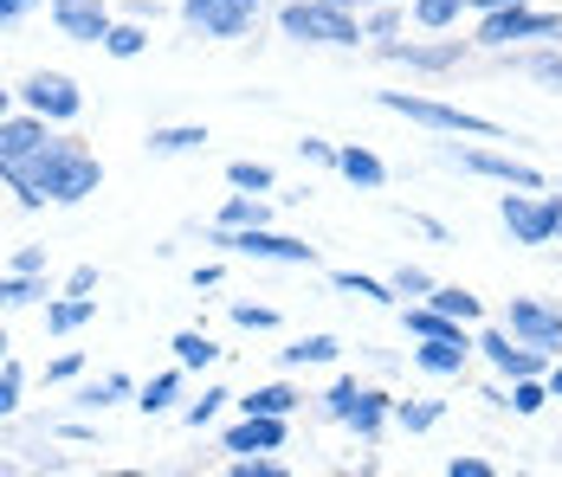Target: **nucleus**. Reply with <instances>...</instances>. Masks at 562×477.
Listing matches in <instances>:
<instances>
[{
	"label": "nucleus",
	"instance_id": "2eb2a0df",
	"mask_svg": "<svg viewBox=\"0 0 562 477\" xmlns=\"http://www.w3.org/2000/svg\"><path fill=\"white\" fill-rule=\"evenodd\" d=\"M214 445L226 458L233 452H284L291 445V420H279V413H239V420L214 425Z\"/></svg>",
	"mask_w": 562,
	"mask_h": 477
},
{
	"label": "nucleus",
	"instance_id": "a19ab883",
	"mask_svg": "<svg viewBox=\"0 0 562 477\" xmlns=\"http://www.w3.org/2000/svg\"><path fill=\"white\" fill-rule=\"evenodd\" d=\"M226 477H291V465H284L279 452H233Z\"/></svg>",
	"mask_w": 562,
	"mask_h": 477
},
{
	"label": "nucleus",
	"instance_id": "603ef678",
	"mask_svg": "<svg viewBox=\"0 0 562 477\" xmlns=\"http://www.w3.org/2000/svg\"><path fill=\"white\" fill-rule=\"evenodd\" d=\"M401 219H407L414 232H427V239H440V246H447V239H452V232H447V226H440V219H434V213H407V207H401Z\"/></svg>",
	"mask_w": 562,
	"mask_h": 477
},
{
	"label": "nucleus",
	"instance_id": "2f4dec72",
	"mask_svg": "<svg viewBox=\"0 0 562 477\" xmlns=\"http://www.w3.org/2000/svg\"><path fill=\"white\" fill-rule=\"evenodd\" d=\"M226 188H239V194H272V201H279V168H272V161H252V156H233L226 161Z\"/></svg>",
	"mask_w": 562,
	"mask_h": 477
},
{
	"label": "nucleus",
	"instance_id": "20e7f679",
	"mask_svg": "<svg viewBox=\"0 0 562 477\" xmlns=\"http://www.w3.org/2000/svg\"><path fill=\"white\" fill-rule=\"evenodd\" d=\"M207 252L221 259H252V265H291V271H317V246H304L297 232H279V226H207L201 232Z\"/></svg>",
	"mask_w": 562,
	"mask_h": 477
},
{
	"label": "nucleus",
	"instance_id": "473e14b6",
	"mask_svg": "<svg viewBox=\"0 0 562 477\" xmlns=\"http://www.w3.org/2000/svg\"><path fill=\"white\" fill-rule=\"evenodd\" d=\"M543 407H550V381H543V374L505 381V413H510V420H537Z\"/></svg>",
	"mask_w": 562,
	"mask_h": 477
},
{
	"label": "nucleus",
	"instance_id": "79ce46f5",
	"mask_svg": "<svg viewBox=\"0 0 562 477\" xmlns=\"http://www.w3.org/2000/svg\"><path fill=\"white\" fill-rule=\"evenodd\" d=\"M389 284H394V297L420 304V297H434V284H440V277H434L427 265H394V271H389Z\"/></svg>",
	"mask_w": 562,
	"mask_h": 477
},
{
	"label": "nucleus",
	"instance_id": "f3484780",
	"mask_svg": "<svg viewBox=\"0 0 562 477\" xmlns=\"http://www.w3.org/2000/svg\"><path fill=\"white\" fill-rule=\"evenodd\" d=\"M46 143H53V123H46V116H33V110H7V116H0V181H7L20 161H33Z\"/></svg>",
	"mask_w": 562,
	"mask_h": 477
},
{
	"label": "nucleus",
	"instance_id": "9b49d317",
	"mask_svg": "<svg viewBox=\"0 0 562 477\" xmlns=\"http://www.w3.org/2000/svg\"><path fill=\"white\" fill-rule=\"evenodd\" d=\"M498 226L510 232V246H530V252L557 246L550 201H543V194H530V188H505V194H498Z\"/></svg>",
	"mask_w": 562,
	"mask_h": 477
},
{
	"label": "nucleus",
	"instance_id": "6e6d98bb",
	"mask_svg": "<svg viewBox=\"0 0 562 477\" xmlns=\"http://www.w3.org/2000/svg\"><path fill=\"white\" fill-rule=\"evenodd\" d=\"M543 381H550V400H562V355L550 362V374H543Z\"/></svg>",
	"mask_w": 562,
	"mask_h": 477
},
{
	"label": "nucleus",
	"instance_id": "423d86ee",
	"mask_svg": "<svg viewBox=\"0 0 562 477\" xmlns=\"http://www.w3.org/2000/svg\"><path fill=\"white\" fill-rule=\"evenodd\" d=\"M266 13H272V0H175L181 33L201 39V46H239V39H252Z\"/></svg>",
	"mask_w": 562,
	"mask_h": 477
},
{
	"label": "nucleus",
	"instance_id": "0e129e2a",
	"mask_svg": "<svg viewBox=\"0 0 562 477\" xmlns=\"http://www.w3.org/2000/svg\"><path fill=\"white\" fill-rule=\"evenodd\" d=\"M557 188H562V181H557Z\"/></svg>",
	"mask_w": 562,
	"mask_h": 477
},
{
	"label": "nucleus",
	"instance_id": "f8f14e48",
	"mask_svg": "<svg viewBox=\"0 0 562 477\" xmlns=\"http://www.w3.org/2000/svg\"><path fill=\"white\" fill-rule=\"evenodd\" d=\"M472 355H479V336H414L407 368L427 374V381H465Z\"/></svg>",
	"mask_w": 562,
	"mask_h": 477
},
{
	"label": "nucleus",
	"instance_id": "9d476101",
	"mask_svg": "<svg viewBox=\"0 0 562 477\" xmlns=\"http://www.w3.org/2000/svg\"><path fill=\"white\" fill-rule=\"evenodd\" d=\"M472 336H479V362H485V368L498 374V381H524V374H550V362H557V355H543V349L517 342V336H510L505 322H479Z\"/></svg>",
	"mask_w": 562,
	"mask_h": 477
},
{
	"label": "nucleus",
	"instance_id": "09e8293b",
	"mask_svg": "<svg viewBox=\"0 0 562 477\" xmlns=\"http://www.w3.org/2000/svg\"><path fill=\"white\" fill-rule=\"evenodd\" d=\"M7 271H53V252H46V246H13Z\"/></svg>",
	"mask_w": 562,
	"mask_h": 477
},
{
	"label": "nucleus",
	"instance_id": "4c0bfd02",
	"mask_svg": "<svg viewBox=\"0 0 562 477\" xmlns=\"http://www.w3.org/2000/svg\"><path fill=\"white\" fill-rule=\"evenodd\" d=\"M226 322H233V329H246V336H272L284 317L272 310V304H246V297H233V304H226Z\"/></svg>",
	"mask_w": 562,
	"mask_h": 477
},
{
	"label": "nucleus",
	"instance_id": "37998d69",
	"mask_svg": "<svg viewBox=\"0 0 562 477\" xmlns=\"http://www.w3.org/2000/svg\"><path fill=\"white\" fill-rule=\"evenodd\" d=\"M85 368H91L85 349H58L53 362H46V381H53V387H71V381H85Z\"/></svg>",
	"mask_w": 562,
	"mask_h": 477
},
{
	"label": "nucleus",
	"instance_id": "ddd939ff",
	"mask_svg": "<svg viewBox=\"0 0 562 477\" xmlns=\"http://www.w3.org/2000/svg\"><path fill=\"white\" fill-rule=\"evenodd\" d=\"M498 322H505L517 342H530L543 355H562V304H550V297H510Z\"/></svg>",
	"mask_w": 562,
	"mask_h": 477
},
{
	"label": "nucleus",
	"instance_id": "c9c22d12",
	"mask_svg": "<svg viewBox=\"0 0 562 477\" xmlns=\"http://www.w3.org/2000/svg\"><path fill=\"white\" fill-rule=\"evenodd\" d=\"M407 33V0H394V7H369L362 13V46H389Z\"/></svg>",
	"mask_w": 562,
	"mask_h": 477
},
{
	"label": "nucleus",
	"instance_id": "c756f323",
	"mask_svg": "<svg viewBox=\"0 0 562 477\" xmlns=\"http://www.w3.org/2000/svg\"><path fill=\"white\" fill-rule=\"evenodd\" d=\"M330 291H342V297H362V304H375V310H401L394 284H389V277H369V271L337 265V271H330Z\"/></svg>",
	"mask_w": 562,
	"mask_h": 477
},
{
	"label": "nucleus",
	"instance_id": "f03ea898",
	"mask_svg": "<svg viewBox=\"0 0 562 477\" xmlns=\"http://www.w3.org/2000/svg\"><path fill=\"white\" fill-rule=\"evenodd\" d=\"M375 110H389L401 123L427 129V136H479V143H517L498 116H479L465 104H447V98H427V91H375Z\"/></svg>",
	"mask_w": 562,
	"mask_h": 477
},
{
	"label": "nucleus",
	"instance_id": "49530a36",
	"mask_svg": "<svg viewBox=\"0 0 562 477\" xmlns=\"http://www.w3.org/2000/svg\"><path fill=\"white\" fill-rule=\"evenodd\" d=\"M440 472H447V477H498V465H492V458H479V452H452Z\"/></svg>",
	"mask_w": 562,
	"mask_h": 477
},
{
	"label": "nucleus",
	"instance_id": "de8ad7c7",
	"mask_svg": "<svg viewBox=\"0 0 562 477\" xmlns=\"http://www.w3.org/2000/svg\"><path fill=\"white\" fill-rule=\"evenodd\" d=\"M98 284H104V271H98V265H71L58 291H71V297H98Z\"/></svg>",
	"mask_w": 562,
	"mask_h": 477
},
{
	"label": "nucleus",
	"instance_id": "3c124183",
	"mask_svg": "<svg viewBox=\"0 0 562 477\" xmlns=\"http://www.w3.org/2000/svg\"><path fill=\"white\" fill-rule=\"evenodd\" d=\"M46 0H0V26H20V20H33Z\"/></svg>",
	"mask_w": 562,
	"mask_h": 477
},
{
	"label": "nucleus",
	"instance_id": "680f3d73",
	"mask_svg": "<svg viewBox=\"0 0 562 477\" xmlns=\"http://www.w3.org/2000/svg\"><path fill=\"white\" fill-rule=\"evenodd\" d=\"M0 472H13V445L7 439H0Z\"/></svg>",
	"mask_w": 562,
	"mask_h": 477
},
{
	"label": "nucleus",
	"instance_id": "58836bf2",
	"mask_svg": "<svg viewBox=\"0 0 562 477\" xmlns=\"http://www.w3.org/2000/svg\"><path fill=\"white\" fill-rule=\"evenodd\" d=\"M20 413H26V368L0 362V425H13Z\"/></svg>",
	"mask_w": 562,
	"mask_h": 477
},
{
	"label": "nucleus",
	"instance_id": "ea45409f",
	"mask_svg": "<svg viewBox=\"0 0 562 477\" xmlns=\"http://www.w3.org/2000/svg\"><path fill=\"white\" fill-rule=\"evenodd\" d=\"M356 387H362V374H337L324 394H317V420L342 425V413H349V400H356Z\"/></svg>",
	"mask_w": 562,
	"mask_h": 477
},
{
	"label": "nucleus",
	"instance_id": "393cba45",
	"mask_svg": "<svg viewBox=\"0 0 562 477\" xmlns=\"http://www.w3.org/2000/svg\"><path fill=\"white\" fill-rule=\"evenodd\" d=\"M53 271H0V317H20V310H40L53 297Z\"/></svg>",
	"mask_w": 562,
	"mask_h": 477
},
{
	"label": "nucleus",
	"instance_id": "6e6552de",
	"mask_svg": "<svg viewBox=\"0 0 562 477\" xmlns=\"http://www.w3.org/2000/svg\"><path fill=\"white\" fill-rule=\"evenodd\" d=\"M369 53L382 58V65H394V71H420V78H452V71H465L472 58H479V46H472V33L465 39H452V33H420V39H389V46H369Z\"/></svg>",
	"mask_w": 562,
	"mask_h": 477
},
{
	"label": "nucleus",
	"instance_id": "864d4df0",
	"mask_svg": "<svg viewBox=\"0 0 562 477\" xmlns=\"http://www.w3.org/2000/svg\"><path fill=\"white\" fill-rule=\"evenodd\" d=\"M116 13H130V20H149V26H156V20H162V0H123Z\"/></svg>",
	"mask_w": 562,
	"mask_h": 477
},
{
	"label": "nucleus",
	"instance_id": "7c9ffc66",
	"mask_svg": "<svg viewBox=\"0 0 562 477\" xmlns=\"http://www.w3.org/2000/svg\"><path fill=\"white\" fill-rule=\"evenodd\" d=\"M226 407H233V394H226L221 381H207V387H201L194 400H181V413H175V420L188 425V432H214Z\"/></svg>",
	"mask_w": 562,
	"mask_h": 477
},
{
	"label": "nucleus",
	"instance_id": "1a4fd4ad",
	"mask_svg": "<svg viewBox=\"0 0 562 477\" xmlns=\"http://www.w3.org/2000/svg\"><path fill=\"white\" fill-rule=\"evenodd\" d=\"M13 91H20V110L46 116L53 129H71V123L85 116V84H78L71 71H58V65H33Z\"/></svg>",
	"mask_w": 562,
	"mask_h": 477
},
{
	"label": "nucleus",
	"instance_id": "bb28decb",
	"mask_svg": "<svg viewBox=\"0 0 562 477\" xmlns=\"http://www.w3.org/2000/svg\"><path fill=\"white\" fill-rule=\"evenodd\" d=\"M465 20H472V0H407L414 33H459Z\"/></svg>",
	"mask_w": 562,
	"mask_h": 477
},
{
	"label": "nucleus",
	"instance_id": "72a5a7b5",
	"mask_svg": "<svg viewBox=\"0 0 562 477\" xmlns=\"http://www.w3.org/2000/svg\"><path fill=\"white\" fill-rule=\"evenodd\" d=\"M272 213H279V201L272 194H226L221 201V226H272Z\"/></svg>",
	"mask_w": 562,
	"mask_h": 477
},
{
	"label": "nucleus",
	"instance_id": "13d9d810",
	"mask_svg": "<svg viewBox=\"0 0 562 477\" xmlns=\"http://www.w3.org/2000/svg\"><path fill=\"white\" fill-rule=\"evenodd\" d=\"M498 7H524V0H472V13H498Z\"/></svg>",
	"mask_w": 562,
	"mask_h": 477
},
{
	"label": "nucleus",
	"instance_id": "412c9836",
	"mask_svg": "<svg viewBox=\"0 0 562 477\" xmlns=\"http://www.w3.org/2000/svg\"><path fill=\"white\" fill-rule=\"evenodd\" d=\"M214 136H207V123H149V136H143V156L149 161H181V156H201Z\"/></svg>",
	"mask_w": 562,
	"mask_h": 477
},
{
	"label": "nucleus",
	"instance_id": "4be33fe9",
	"mask_svg": "<svg viewBox=\"0 0 562 477\" xmlns=\"http://www.w3.org/2000/svg\"><path fill=\"white\" fill-rule=\"evenodd\" d=\"M40 322H46V336L71 342V336H85V329L98 322V297H71V291H53V297L40 304Z\"/></svg>",
	"mask_w": 562,
	"mask_h": 477
},
{
	"label": "nucleus",
	"instance_id": "e2e57ef3",
	"mask_svg": "<svg viewBox=\"0 0 562 477\" xmlns=\"http://www.w3.org/2000/svg\"><path fill=\"white\" fill-rule=\"evenodd\" d=\"M0 194H7V181H0Z\"/></svg>",
	"mask_w": 562,
	"mask_h": 477
},
{
	"label": "nucleus",
	"instance_id": "8fccbe9b",
	"mask_svg": "<svg viewBox=\"0 0 562 477\" xmlns=\"http://www.w3.org/2000/svg\"><path fill=\"white\" fill-rule=\"evenodd\" d=\"M188 284H194V291H221V284H226V265H221V259H207V265L188 271Z\"/></svg>",
	"mask_w": 562,
	"mask_h": 477
},
{
	"label": "nucleus",
	"instance_id": "aec40b11",
	"mask_svg": "<svg viewBox=\"0 0 562 477\" xmlns=\"http://www.w3.org/2000/svg\"><path fill=\"white\" fill-rule=\"evenodd\" d=\"M188 381H194V374L181 368V362L156 368L149 381H136V413H143V420H175L181 400H188Z\"/></svg>",
	"mask_w": 562,
	"mask_h": 477
},
{
	"label": "nucleus",
	"instance_id": "c03bdc74",
	"mask_svg": "<svg viewBox=\"0 0 562 477\" xmlns=\"http://www.w3.org/2000/svg\"><path fill=\"white\" fill-rule=\"evenodd\" d=\"M297 161H311V168H330V174H337V143H330V136H297Z\"/></svg>",
	"mask_w": 562,
	"mask_h": 477
},
{
	"label": "nucleus",
	"instance_id": "39448f33",
	"mask_svg": "<svg viewBox=\"0 0 562 477\" xmlns=\"http://www.w3.org/2000/svg\"><path fill=\"white\" fill-rule=\"evenodd\" d=\"M562 46V7H537V0H524V7H498V13H472V46L479 58L485 53H510V46Z\"/></svg>",
	"mask_w": 562,
	"mask_h": 477
},
{
	"label": "nucleus",
	"instance_id": "a878e982",
	"mask_svg": "<svg viewBox=\"0 0 562 477\" xmlns=\"http://www.w3.org/2000/svg\"><path fill=\"white\" fill-rule=\"evenodd\" d=\"M337 174L349 188H362V194H382L389 188V161L375 156L369 143H337Z\"/></svg>",
	"mask_w": 562,
	"mask_h": 477
},
{
	"label": "nucleus",
	"instance_id": "5701e85b",
	"mask_svg": "<svg viewBox=\"0 0 562 477\" xmlns=\"http://www.w3.org/2000/svg\"><path fill=\"white\" fill-rule=\"evenodd\" d=\"M284 374H304V368H337L342 362V336H330V329H311V336H291L279 349Z\"/></svg>",
	"mask_w": 562,
	"mask_h": 477
},
{
	"label": "nucleus",
	"instance_id": "6ab92c4d",
	"mask_svg": "<svg viewBox=\"0 0 562 477\" xmlns=\"http://www.w3.org/2000/svg\"><path fill=\"white\" fill-rule=\"evenodd\" d=\"M71 407L78 413H111V407H136V374H123V368H111V374H85V381H71Z\"/></svg>",
	"mask_w": 562,
	"mask_h": 477
},
{
	"label": "nucleus",
	"instance_id": "b1692460",
	"mask_svg": "<svg viewBox=\"0 0 562 477\" xmlns=\"http://www.w3.org/2000/svg\"><path fill=\"white\" fill-rule=\"evenodd\" d=\"M304 407V387L297 381H259L246 394H233V413H279V420H297Z\"/></svg>",
	"mask_w": 562,
	"mask_h": 477
},
{
	"label": "nucleus",
	"instance_id": "f257e3e1",
	"mask_svg": "<svg viewBox=\"0 0 562 477\" xmlns=\"http://www.w3.org/2000/svg\"><path fill=\"white\" fill-rule=\"evenodd\" d=\"M104 188V156L71 136V129H53V143L33 161H20L7 174V201L20 213H53V207H85L91 194Z\"/></svg>",
	"mask_w": 562,
	"mask_h": 477
},
{
	"label": "nucleus",
	"instance_id": "cd10ccee",
	"mask_svg": "<svg viewBox=\"0 0 562 477\" xmlns=\"http://www.w3.org/2000/svg\"><path fill=\"white\" fill-rule=\"evenodd\" d=\"M221 342L207 336V329H175L169 336V362H181L188 374H207V368H221Z\"/></svg>",
	"mask_w": 562,
	"mask_h": 477
},
{
	"label": "nucleus",
	"instance_id": "4d7b16f0",
	"mask_svg": "<svg viewBox=\"0 0 562 477\" xmlns=\"http://www.w3.org/2000/svg\"><path fill=\"white\" fill-rule=\"evenodd\" d=\"M7 110H20V91H13V84L0 78V116H7Z\"/></svg>",
	"mask_w": 562,
	"mask_h": 477
},
{
	"label": "nucleus",
	"instance_id": "f704fd0d",
	"mask_svg": "<svg viewBox=\"0 0 562 477\" xmlns=\"http://www.w3.org/2000/svg\"><path fill=\"white\" fill-rule=\"evenodd\" d=\"M434 310H447V317H459V322H485V297L479 291H465V284H434V297H427Z\"/></svg>",
	"mask_w": 562,
	"mask_h": 477
},
{
	"label": "nucleus",
	"instance_id": "c85d7f7f",
	"mask_svg": "<svg viewBox=\"0 0 562 477\" xmlns=\"http://www.w3.org/2000/svg\"><path fill=\"white\" fill-rule=\"evenodd\" d=\"M149 33H156L149 20H130V13H116V20H111V33L98 39V53L116 58V65H130V58H143V53H149Z\"/></svg>",
	"mask_w": 562,
	"mask_h": 477
},
{
	"label": "nucleus",
	"instance_id": "dca6fc26",
	"mask_svg": "<svg viewBox=\"0 0 562 477\" xmlns=\"http://www.w3.org/2000/svg\"><path fill=\"white\" fill-rule=\"evenodd\" d=\"M342 432H349L356 445H382L394 432V394L382 381H362V387H356V400H349V413H342Z\"/></svg>",
	"mask_w": 562,
	"mask_h": 477
},
{
	"label": "nucleus",
	"instance_id": "bf43d9fd",
	"mask_svg": "<svg viewBox=\"0 0 562 477\" xmlns=\"http://www.w3.org/2000/svg\"><path fill=\"white\" fill-rule=\"evenodd\" d=\"M337 7H349V13H369V7H394V0H337Z\"/></svg>",
	"mask_w": 562,
	"mask_h": 477
},
{
	"label": "nucleus",
	"instance_id": "a18cd8bd",
	"mask_svg": "<svg viewBox=\"0 0 562 477\" xmlns=\"http://www.w3.org/2000/svg\"><path fill=\"white\" fill-rule=\"evenodd\" d=\"M46 439H65V445H98V425H91V413H85V420H53V425H46Z\"/></svg>",
	"mask_w": 562,
	"mask_h": 477
},
{
	"label": "nucleus",
	"instance_id": "a211bd4d",
	"mask_svg": "<svg viewBox=\"0 0 562 477\" xmlns=\"http://www.w3.org/2000/svg\"><path fill=\"white\" fill-rule=\"evenodd\" d=\"M498 71H517L524 84H537V91H550V98H562V46H510V53H485Z\"/></svg>",
	"mask_w": 562,
	"mask_h": 477
},
{
	"label": "nucleus",
	"instance_id": "7ed1b4c3",
	"mask_svg": "<svg viewBox=\"0 0 562 477\" xmlns=\"http://www.w3.org/2000/svg\"><path fill=\"white\" fill-rule=\"evenodd\" d=\"M272 26L291 46H317V53H362V13H349L337 0H279Z\"/></svg>",
	"mask_w": 562,
	"mask_h": 477
},
{
	"label": "nucleus",
	"instance_id": "052dcab7",
	"mask_svg": "<svg viewBox=\"0 0 562 477\" xmlns=\"http://www.w3.org/2000/svg\"><path fill=\"white\" fill-rule=\"evenodd\" d=\"M0 362H13V336H7V317H0Z\"/></svg>",
	"mask_w": 562,
	"mask_h": 477
},
{
	"label": "nucleus",
	"instance_id": "e433bc0d",
	"mask_svg": "<svg viewBox=\"0 0 562 477\" xmlns=\"http://www.w3.org/2000/svg\"><path fill=\"white\" fill-rule=\"evenodd\" d=\"M440 420H447V400H394V432H407V439L434 432Z\"/></svg>",
	"mask_w": 562,
	"mask_h": 477
},
{
	"label": "nucleus",
	"instance_id": "5fc2aeb1",
	"mask_svg": "<svg viewBox=\"0 0 562 477\" xmlns=\"http://www.w3.org/2000/svg\"><path fill=\"white\" fill-rule=\"evenodd\" d=\"M543 201H550V226H557V239H562V188H543Z\"/></svg>",
	"mask_w": 562,
	"mask_h": 477
},
{
	"label": "nucleus",
	"instance_id": "4468645a",
	"mask_svg": "<svg viewBox=\"0 0 562 477\" xmlns=\"http://www.w3.org/2000/svg\"><path fill=\"white\" fill-rule=\"evenodd\" d=\"M46 20H53L58 39L98 46V39L111 33V20H116V0H46Z\"/></svg>",
	"mask_w": 562,
	"mask_h": 477
},
{
	"label": "nucleus",
	"instance_id": "0eeeda50",
	"mask_svg": "<svg viewBox=\"0 0 562 477\" xmlns=\"http://www.w3.org/2000/svg\"><path fill=\"white\" fill-rule=\"evenodd\" d=\"M440 161H447L452 174H472V181H498V188H530V194H543L550 188V174L537 168V161L510 156L498 143H440Z\"/></svg>",
	"mask_w": 562,
	"mask_h": 477
}]
</instances>
